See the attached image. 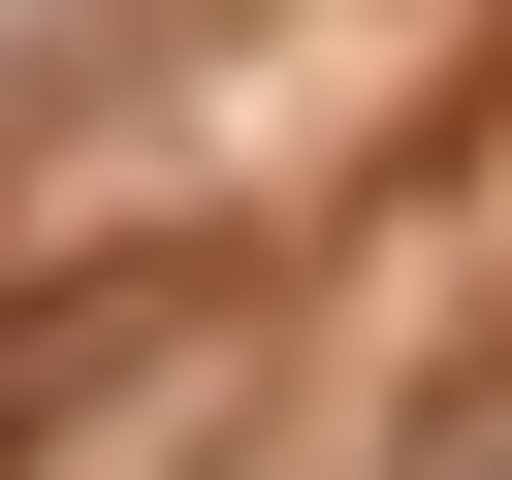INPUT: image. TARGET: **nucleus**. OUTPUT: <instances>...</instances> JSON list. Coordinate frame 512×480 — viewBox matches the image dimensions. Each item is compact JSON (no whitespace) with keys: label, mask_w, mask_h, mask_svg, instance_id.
Segmentation results:
<instances>
[{"label":"nucleus","mask_w":512,"mask_h":480,"mask_svg":"<svg viewBox=\"0 0 512 480\" xmlns=\"http://www.w3.org/2000/svg\"><path fill=\"white\" fill-rule=\"evenodd\" d=\"M480 480H512V416H480Z\"/></svg>","instance_id":"1"}]
</instances>
